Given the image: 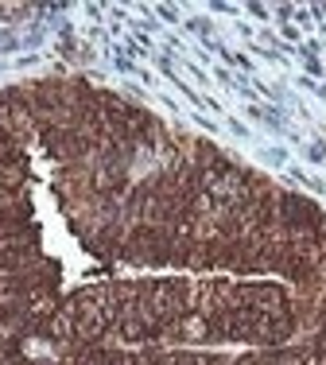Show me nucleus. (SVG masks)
<instances>
[{"instance_id": "obj_1", "label": "nucleus", "mask_w": 326, "mask_h": 365, "mask_svg": "<svg viewBox=\"0 0 326 365\" xmlns=\"http://www.w3.org/2000/svg\"><path fill=\"white\" fill-rule=\"evenodd\" d=\"M276 218H280V230L299 233V237H311V233H322L326 230V214L311 202V198L291 195V190H280Z\"/></svg>"}]
</instances>
